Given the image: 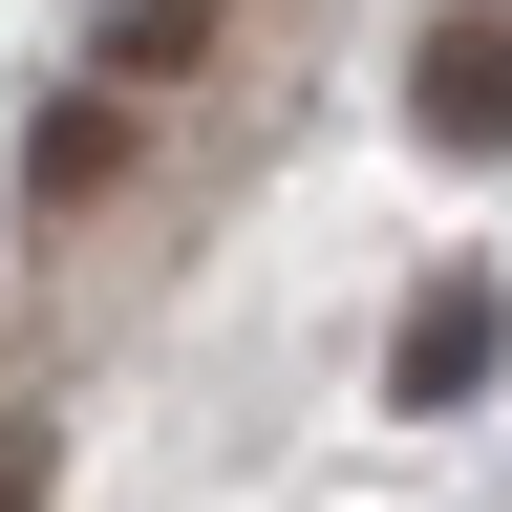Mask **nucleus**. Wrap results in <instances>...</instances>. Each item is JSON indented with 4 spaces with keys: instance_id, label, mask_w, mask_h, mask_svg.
<instances>
[{
    "instance_id": "5",
    "label": "nucleus",
    "mask_w": 512,
    "mask_h": 512,
    "mask_svg": "<svg viewBox=\"0 0 512 512\" xmlns=\"http://www.w3.org/2000/svg\"><path fill=\"white\" fill-rule=\"evenodd\" d=\"M64 491V427H0V512H43Z\"/></svg>"
},
{
    "instance_id": "4",
    "label": "nucleus",
    "mask_w": 512,
    "mask_h": 512,
    "mask_svg": "<svg viewBox=\"0 0 512 512\" xmlns=\"http://www.w3.org/2000/svg\"><path fill=\"white\" fill-rule=\"evenodd\" d=\"M214 22H235V0H107V86H171Z\"/></svg>"
},
{
    "instance_id": "3",
    "label": "nucleus",
    "mask_w": 512,
    "mask_h": 512,
    "mask_svg": "<svg viewBox=\"0 0 512 512\" xmlns=\"http://www.w3.org/2000/svg\"><path fill=\"white\" fill-rule=\"evenodd\" d=\"M107 171H128V107H43L22 128V192H43V214H86Z\"/></svg>"
},
{
    "instance_id": "2",
    "label": "nucleus",
    "mask_w": 512,
    "mask_h": 512,
    "mask_svg": "<svg viewBox=\"0 0 512 512\" xmlns=\"http://www.w3.org/2000/svg\"><path fill=\"white\" fill-rule=\"evenodd\" d=\"M406 107H427V150H512V22H491V0H470V22H427V64H406Z\"/></svg>"
},
{
    "instance_id": "1",
    "label": "nucleus",
    "mask_w": 512,
    "mask_h": 512,
    "mask_svg": "<svg viewBox=\"0 0 512 512\" xmlns=\"http://www.w3.org/2000/svg\"><path fill=\"white\" fill-rule=\"evenodd\" d=\"M491 363H512V299H491V278H427L406 342H384V406H470Z\"/></svg>"
}]
</instances>
